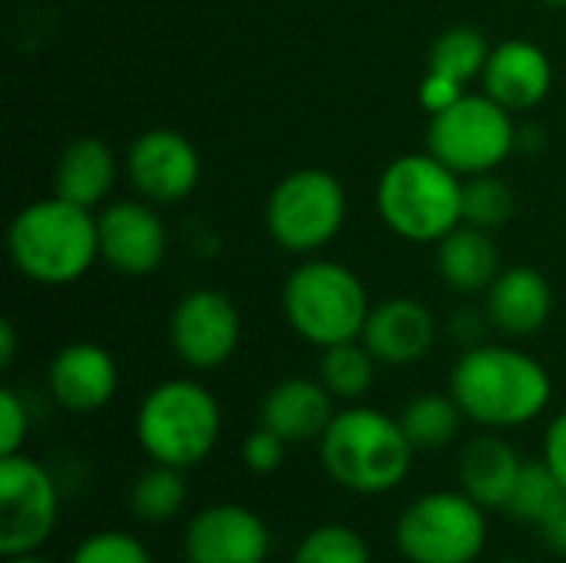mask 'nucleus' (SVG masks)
<instances>
[{"label":"nucleus","mask_w":566,"mask_h":563,"mask_svg":"<svg viewBox=\"0 0 566 563\" xmlns=\"http://www.w3.org/2000/svg\"><path fill=\"white\" fill-rule=\"evenodd\" d=\"M448 392L468 421L488 431H511L547 411L554 382L551 372L521 348L471 345L458 358Z\"/></svg>","instance_id":"f257e3e1"},{"label":"nucleus","mask_w":566,"mask_h":563,"mask_svg":"<svg viewBox=\"0 0 566 563\" xmlns=\"http://www.w3.org/2000/svg\"><path fill=\"white\" fill-rule=\"evenodd\" d=\"M318 455L338 488L375 498L405 484L418 451L398 418L368 405H348L335 411L318 438Z\"/></svg>","instance_id":"f03ea898"},{"label":"nucleus","mask_w":566,"mask_h":563,"mask_svg":"<svg viewBox=\"0 0 566 563\" xmlns=\"http://www.w3.org/2000/svg\"><path fill=\"white\" fill-rule=\"evenodd\" d=\"M13 269L36 285H70L99 259V226L93 209L60 196L23 206L7 229Z\"/></svg>","instance_id":"7ed1b4c3"},{"label":"nucleus","mask_w":566,"mask_h":563,"mask_svg":"<svg viewBox=\"0 0 566 563\" xmlns=\"http://www.w3.org/2000/svg\"><path fill=\"white\" fill-rule=\"evenodd\" d=\"M378 212L408 242H441L464 226V176L428 149L405 153L378 179Z\"/></svg>","instance_id":"20e7f679"},{"label":"nucleus","mask_w":566,"mask_h":563,"mask_svg":"<svg viewBox=\"0 0 566 563\" xmlns=\"http://www.w3.org/2000/svg\"><path fill=\"white\" fill-rule=\"evenodd\" d=\"M222 435L216 395L192 378H169L149 388L136 411V441L153 465L189 471L202 465Z\"/></svg>","instance_id":"39448f33"},{"label":"nucleus","mask_w":566,"mask_h":563,"mask_svg":"<svg viewBox=\"0 0 566 563\" xmlns=\"http://www.w3.org/2000/svg\"><path fill=\"white\" fill-rule=\"evenodd\" d=\"M368 312L371 299L365 282L335 259H305L282 285L289 329L315 348L361 338Z\"/></svg>","instance_id":"423d86ee"},{"label":"nucleus","mask_w":566,"mask_h":563,"mask_svg":"<svg viewBox=\"0 0 566 563\" xmlns=\"http://www.w3.org/2000/svg\"><path fill=\"white\" fill-rule=\"evenodd\" d=\"M521 143L514 113L488 93H464L454 106L428 123V153L451 166L458 176L497 173Z\"/></svg>","instance_id":"0eeeda50"},{"label":"nucleus","mask_w":566,"mask_h":563,"mask_svg":"<svg viewBox=\"0 0 566 563\" xmlns=\"http://www.w3.org/2000/svg\"><path fill=\"white\" fill-rule=\"evenodd\" d=\"M488 508L464 491H431L395 524V548L408 563H474L488 548Z\"/></svg>","instance_id":"6e6552de"},{"label":"nucleus","mask_w":566,"mask_h":563,"mask_svg":"<svg viewBox=\"0 0 566 563\" xmlns=\"http://www.w3.org/2000/svg\"><path fill=\"white\" fill-rule=\"evenodd\" d=\"M348 219V196L328 169H295L275 183L265 202V226L279 249L315 256L335 242Z\"/></svg>","instance_id":"1a4fd4ad"},{"label":"nucleus","mask_w":566,"mask_h":563,"mask_svg":"<svg viewBox=\"0 0 566 563\" xmlns=\"http://www.w3.org/2000/svg\"><path fill=\"white\" fill-rule=\"evenodd\" d=\"M60 521V491L53 475L30 455L0 458V554L40 551Z\"/></svg>","instance_id":"9d476101"},{"label":"nucleus","mask_w":566,"mask_h":563,"mask_svg":"<svg viewBox=\"0 0 566 563\" xmlns=\"http://www.w3.org/2000/svg\"><path fill=\"white\" fill-rule=\"evenodd\" d=\"M242 342L239 305L219 289L186 292L169 315V345L192 372L222 368Z\"/></svg>","instance_id":"9b49d317"},{"label":"nucleus","mask_w":566,"mask_h":563,"mask_svg":"<svg viewBox=\"0 0 566 563\" xmlns=\"http://www.w3.org/2000/svg\"><path fill=\"white\" fill-rule=\"evenodd\" d=\"M126 176L136 196L156 206L182 202L196 192L199 176H202L199 149L192 146L186 133L169 129V126H153L129 143Z\"/></svg>","instance_id":"f8f14e48"},{"label":"nucleus","mask_w":566,"mask_h":563,"mask_svg":"<svg viewBox=\"0 0 566 563\" xmlns=\"http://www.w3.org/2000/svg\"><path fill=\"white\" fill-rule=\"evenodd\" d=\"M99 226V259L126 279H146L159 272L169 249V232L156 202L149 199H116L96 212Z\"/></svg>","instance_id":"ddd939ff"},{"label":"nucleus","mask_w":566,"mask_h":563,"mask_svg":"<svg viewBox=\"0 0 566 563\" xmlns=\"http://www.w3.org/2000/svg\"><path fill=\"white\" fill-rule=\"evenodd\" d=\"M189 563H265L272 554V531L245 504H212L186 524Z\"/></svg>","instance_id":"4468645a"},{"label":"nucleus","mask_w":566,"mask_h":563,"mask_svg":"<svg viewBox=\"0 0 566 563\" xmlns=\"http://www.w3.org/2000/svg\"><path fill=\"white\" fill-rule=\"evenodd\" d=\"M46 388L63 411L93 415L116 398V358L96 342H70L53 355L46 368Z\"/></svg>","instance_id":"2eb2a0df"},{"label":"nucleus","mask_w":566,"mask_h":563,"mask_svg":"<svg viewBox=\"0 0 566 563\" xmlns=\"http://www.w3.org/2000/svg\"><path fill=\"white\" fill-rule=\"evenodd\" d=\"M361 342L378 358V365L405 368V365L421 362L434 348L438 322L424 302L408 299V295H395V299L371 305Z\"/></svg>","instance_id":"dca6fc26"},{"label":"nucleus","mask_w":566,"mask_h":563,"mask_svg":"<svg viewBox=\"0 0 566 563\" xmlns=\"http://www.w3.org/2000/svg\"><path fill=\"white\" fill-rule=\"evenodd\" d=\"M481 83L491 100H497L511 113H524L547 100L554 86V63L547 50L534 40H504L491 46Z\"/></svg>","instance_id":"f3484780"},{"label":"nucleus","mask_w":566,"mask_h":563,"mask_svg":"<svg viewBox=\"0 0 566 563\" xmlns=\"http://www.w3.org/2000/svg\"><path fill=\"white\" fill-rule=\"evenodd\" d=\"M484 312L497 332L511 338H527L551 322L554 289L544 272L531 265H511L501 269L494 285L484 292Z\"/></svg>","instance_id":"a211bd4d"},{"label":"nucleus","mask_w":566,"mask_h":563,"mask_svg":"<svg viewBox=\"0 0 566 563\" xmlns=\"http://www.w3.org/2000/svg\"><path fill=\"white\" fill-rule=\"evenodd\" d=\"M335 418V398L318 378L292 375L269 388L259 405V425L282 435L289 445L318 441Z\"/></svg>","instance_id":"6ab92c4d"},{"label":"nucleus","mask_w":566,"mask_h":563,"mask_svg":"<svg viewBox=\"0 0 566 563\" xmlns=\"http://www.w3.org/2000/svg\"><path fill=\"white\" fill-rule=\"evenodd\" d=\"M116 183V156L99 136H76L63 146L53 166V196L96 209Z\"/></svg>","instance_id":"aec40b11"},{"label":"nucleus","mask_w":566,"mask_h":563,"mask_svg":"<svg viewBox=\"0 0 566 563\" xmlns=\"http://www.w3.org/2000/svg\"><path fill=\"white\" fill-rule=\"evenodd\" d=\"M521 468L524 461L514 451V445H507L497 435H481L461 451V461H458L461 491L488 511H497V508L507 511Z\"/></svg>","instance_id":"412c9836"},{"label":"nucleus","mask_w":566,"mask_h":563,"mask_svg":"<svg viewBox=\"0 0 566 563\" xmlns=\"http://www.w3.org/2000/svg\"><path fill=\"white\" fill-rule=\"evenodd\" d=\"M438 275L448 289L461 295H478L494 285L501 275V252L488 229L458 226L438 242Z\"/></svg>","instance_id":"4be33fe9"},{"label":"nucleus","mask_w":566,"mask_h":563,"mask_svg":"<svg viewBox=\"0 0 566 563\" xmlns=\"http://www.w3.org/2000/svg\"><path fill=\"white\" fill-rule=\"evenodd\" d=\"M398 421H401L408 441L415 445V451H441L458 438L461 421H468V418H464L461 405L451 398V392L448 395L428 392V395H415L405 405V411L398 415Z\"/></svg>","instance_id":"5701e85b"},{"label":"nucleus","mask_w":566,"mask_h":563,"mask_svg":"<svg viewBox=\"0 0 566 563\" xmlns=\"http://www.w3.org/2000/svg\"><path fill=\"white\" fill-rule=\"evenodd\" d=\"M375 375H378V358L368 352L361 338L322 348L318 382L332 392L335 402H348V405L361 402L371 392Z\"/></svg>","instance_id":"b1692460"},{"label":"nucleus","mask_w":566,"mask_h":563,"mask_svg":"<svg viewBox=\"0 0 566 563\" xmlns=\"http://www.w3.org/2000/svg\"><path fill=\"white\" fill-rule=\"evenodd\" d=\"M189 498L186 475L169 465H153L146 468L133 488H129V511L143 524H169L182 514Z\"/></svg>","instance_id":"393cba45"},{"label":"nucleus","mask_w":566,"mask_h":563,"mask_svg":"<svg viewBox=\"0 0 566 563\" xmlns=\"http://www.w3.org/2000/svg\"><path fill=\"white\" fill-rule=\"evenodd\" d=\"M488 56H491V43L484 40V33L478 27H451L434 40L428 70H438L468 86V83L481 80Z\"/></svg>","instance_id":"a878e982"},{"label":"nucleus","mask_w":566,"mask_h":563,"mask_svg":"<svg viewBox=\"0 0 566 563\" xmlns=\"http://www.w3.org/2000/svg\"><path fill=\"white\" fill-rule=\"evenodd\" d=\"M566 488L557 481V475L547 468V461H524L521 468V478H517V488L511 494V504H507V514L517 521V524H531L537 528L547 511L560 501Z\"/></svg>","instance_id":"bb28decb"},{"label":"nucleus","mask_w":566,"mask_h":563,"mask_svg":"<svg viewBox=\"0 0 566 563\" xmlns=\"http://www.w3.org/2000/svg\"><path fill=\"white\" fill-rule=\"evenodd\" d=\"M292 563H375V557L368 541L355 528L318 524L298 541Z\"/></svg>","instance_id":"cd10ccee"},{"label":"nucleus","mask_w":566,"mask_h":563,"mask_svg":"<svg viewBox=\"0 0 566 563\" xmlns=\"http://www.w3.org/2000/svg\"><path fill=\"white\" fill-rule=\"evenodd\" d=\"M514 209H517L514 189L504 179H497L494 173L471 176L464 183V222L468 226L494 232L497 226L514 219Z\"/></svg>","instance_id":"c85d7f7f"},{"label":"nucleus","mask_w":566,"mask_h":563,"mask_svg":"<svg viewBox=\"0 0 566 563\" xmlns=\"http://www.w3.org/2000/svg\"><path fill=\"white\" fill-rule=\"evenodd\" d=\"M66 563H153V554L126 531H96L73 548Z\"/></svg>","instance_id":"c756f323"},{"label":"nucleus","mask_w":566,"mask_h":563,"mask_svg":"<svg viewBox=\"0 0 566 563\" xmlns=\"http://www.w3.org/2000/svg\"><path fill=\"white\" fill-rule=\"evenodd\" d=\"M285 451H289V441L275 435L272 428L259 425L242 445V461L252 475H275L285 465Z\"/></svg>","instance_id":"7c9ffc66"},{"label":"nucleus","mask_w":566,"mask_h":563,"mask_svg":"<svg viewBox=\"0 0 566 563\" xmlns=\"http://www.w3.org/2000/svg\"><path fill=\"white\" fill-rule=\"evenodd\" d=\"M27 435H30L27 402L13 388H3L0 392V458L3 455H20Z\"/></svg>","instance_id":"2f4dec72"},{"label":"nucleus","mask_w":566,"mask_h":563,"mask_svg":"<svg viewBox=\"0 0 566 563\" xmlns=\"http://www.w3.org/2000/svg\"><path fill=\"white\" fill-rule=\"evenodd\" d=\"M461 96H464V83H458V80H451V76H444L438 70H428L424 80H421V86H418V103L431 116L441 113V110H448V106H454Z\"/></svg>","instance_id":"473e14b6"},{"label":"nucleus","mask_w":566,"mask_h":563,"mask_svg":"<svg viewBox=\"0 0 566 563\" xmlns=\"http://www.w3.org/2000/svg\"><path fill=\"white\" fill-rule=\"evenodd\" d=\"M544 461L557 475V481L566 488V408L547 425L544 435Z\"/></svg>","instance_id":"72a5a7b5"},{"label":"nucleus","mask_w":566,"mask_h":563,"mask_svg":"<svg viewBox=\"0 0 566 563\" xmlns=\"http://www.w3.org/2000/svg\"><path fill=\"white\" fill-rule=\"evenodd\" d=\"M537 534H541L547 551L566 557V491L560 494V501L547 511V518L537 524Z\"/></svg>","instance_id":"f704fd0d"},{"label":"nucleus","mask_w":566,"mask_h":563,"mask_svg":"<svg viewBox=\"0 0 566 563\" xmlns=\"http://www.w3.org/2000/svg\"><path fill=\"white\" fill-rule=\"evenodd\" d=\"M17 358V329L10 319H0V368H10Z\"/></svg>","instance_id":"c9c22d12"},{"label":"nucleus","mask_w":566,"mask_h":563,"mask_svg":"<svg viewBox=\"0 0 566 563\" xmlns=\"http://www.w3.org/2000/svg\"><path fill=\"white\" fill-rule=\"evenodd\" d=\"M3 563H53L46 561L40 551H33V554H17V557H3Z\"/></svg>","instance_id":"e433bc0d"},{"label":"nucleus","mask_w":566,"mask_h":563,"mask_svg":"<svg viewBox=\"0 0 566 563\" xmlns=\"http://www.w3.org/2000/svg\"><path fill=\"white\" fill-rule=\"evenodd\" d=\"M547 7H554V10H566V0H544Z\"/></svg>","instance_id":"4c0bfd02"},{"label":"nucleus","mask_w":566,"mask_h":563,"mask_svg":"<svg viewBox=\"0 0 566 563\" xmlns=\"http://www.w3.org/2000/svg\"><path fill=\"white\" fill-rule=\"evenodd\" d=\"M497 563H527V561H497Z\"/></svg>","instance_id":"58836bf2"}]
</instances>
